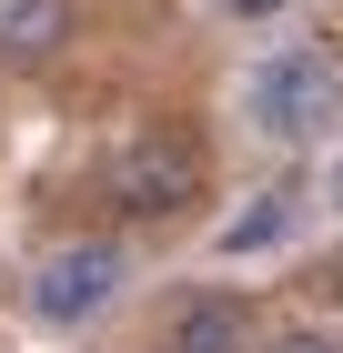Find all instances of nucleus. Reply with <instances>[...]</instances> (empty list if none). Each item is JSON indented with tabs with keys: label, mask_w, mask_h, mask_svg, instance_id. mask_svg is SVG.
Wrapping results in <instances>:
<instances>
[{
	"label": "nucleus",
	"mask_w": 343,
	"mask_h": 353,
	"mask_svg": "<svg viewBox=\"0 0 343 353\" xmlns=\"http://www.w3.org/2000/svg\"><path fill=\"white\" fill-rule=\"evenodd\" d=\"M263 333H253V303L242 293H192L182 313H172V333H161V353H253Z\"/></svg>",
	"instance_id": "nucleus-4"
},
{
	"label": "nucleus",
	"mask_w": 343,
	"mask_h": 353,
	"mask_svg": "<svg viewBox=\"0 0 343 353\" xmlns=\"http://www.w3.org/2000/svg\"><path fill=\"white\" fill-rule=\"evenodd\" d=\"M273 353H343V343H333V333H283Z\"/></svg>",
	"instance_id": "nucleus-8"
},
{
	"label": "nucleus",
	"mask_w": 343,
	"mask_h": 353,
	"mask_svg": "<svg viewBox=\"0 0 343 353\" xmlns=\"http://www.w3.org/2000/svg\"><path fill=\"white\" fill-rule=\"evenodd\" d=\"M333 202H343V162H333Z\"/></svg>",
	"instance_id": "nucleus-9"
},
{
	"label": "nucleus",
	"mask_w": 343,
	"mask_h": 353,
	"mask_svg": "<svg viewBox=\"0 0 343 353\" xmlns=\"http://www.w3.org/2000/svg\"><path fill=\"white\" fill-rule=\"evenodd\" d=\"M242 121L263 141H283V152H303V141H323L343 121V61L313 51V41H293V51H263L253 71H242Z\"/></svg>",
	"instance_id": "nucleus-1"
},
{
	"label": "nucleus",
	"mask_w": 343,
	"mask_h": 353,
	"mask_svg": "<svg viewBox=\"0 0 343 353\" xmlns=\"http://www.w3.org/2000/svg\"><path fill=\"white\" fill-rule=\"evenodd\" d=\"M293 222H303V212H293V192H263L253 212H233L222 232H212V252H222V263H242V252H283Z\"/></svg>",
	"instance_id": "nucleus-6"
},
{
	"label": "nucleus",
	"mask_w": 343,
	"mask_h": 353,
	"mask_svg": "<svg viewBox=\"0 0 343 353\" xmlns=\"http://www.w3.org/2000/svg\"><path fill=\"white\" fill-rule=\"evenodd\" d=\"M212 10H233V21H283L293 0H212Z\"/></svg>",
	"instance_id": "nucleus-7"
},
{
	"label": "nucleus",
	"mask_w": 343,
	"mask_h": 353,
	"mask_svg": "<svg viewBox=\"0 0 343 353\" xmlns=\"http://www.w3.org/2000/svg\"><path fill=\"white\" fill-rule=\"evenodd\" d=\"M333 283H343V272H333Z\"/></svg>",
	"instance_id": "nucleus-10"
},
{
	"label": "nucleus",
	"mask_w": 343,
	"mask_h": 353,
	"mask_svg": "<svg viewBox=\"0 0 343 353\" xmlns=\"http://www.w3.org/2000/svg\"><path fill=\"white\" fill-rule=\"evenodd\" d=\"M121 283H132V252L121 243H61V252H41V272H30V313L41 323H101L111 303H121Z\"/></svg>",
	"instance_id": "nucleus-3"
},
{
	"label": "nucleus",
	"mask_w": 343,
	"mask_h": 353,
	"mask_svg": "<svg viewBox=\"0 0 343 353\" xmlns=\"http://www.w3.org/2000/svg\"><path fill=\"white\" fill-rule=\"evenodd\" d=\"M101 202L121 222H172L182 202H202V141H192V132H161V121L121 132L101 152Z\"/></svg>",
	"instance_id": "nucleus-2"
},
{
	"label": "nucleus",
	"mask_w": 343,
	"mask_h": 353,
	"mask_svg": "<svg viewBox=\"0 0 343 353\" xmlns=\"http://www.w3.org/2000/svg\"><path fill=\"white\" fill-rule=\"evenodd\" d=\"M71 41V0H0V61H51Z\"/></svg>",
	"instance_id": "nucleus-5"
}]
</instances>
